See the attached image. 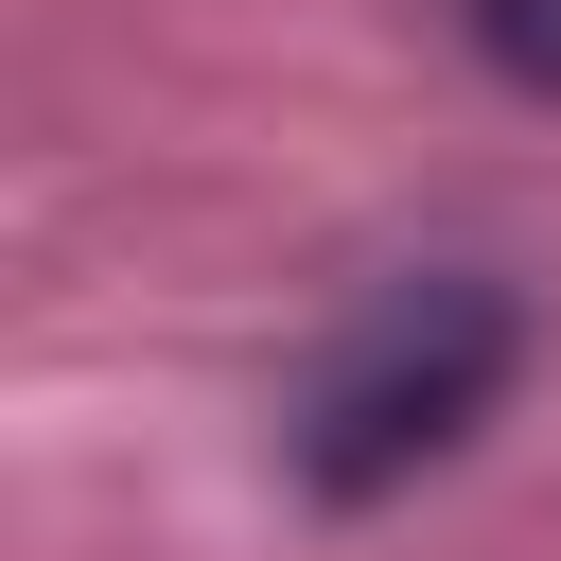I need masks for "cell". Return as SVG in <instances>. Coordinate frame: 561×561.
I'll use <instances>...</instances> for the list:
<instances>
[{"label": "cell", "instance_id": "6da1fadb", "mask_svg": "<svg viewBox=\"0 0 561 561\" xmlns=\"http://www.w3.org/2000/svg\"><path fill=\"white\" fill-rule=\"evenodd\" d=\"M508 368H526V298L491 263H403L316 333V368L280 403V456H298L316 508H386L508 403Z\"/></svg>", "mask_w": 561, "mask_h": 561}, {"label": "cell", "instance_id": "7a4b0ae2", "mask_svg": "<svg viewBox=\"0 0 561 561\" xmlns=\"http://www.w3.org/2000/svg\"><path fill=\"white\" fill-rule=\"evenodd\" d=\"M456 35H473L526 105H561V0H456Z\"/></svg>", "mask_w": 561, "mask_h": 561}]
</instances>
